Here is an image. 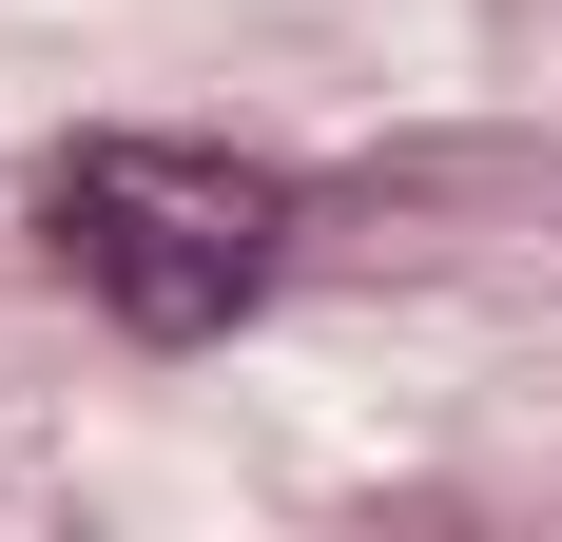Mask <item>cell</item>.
Listing matches in <instances>:
<instances>
[{"instance_id":"1","label":"cell","mask_w":562,"mask_h":542,"mask_svg":"<svg viewBox=\"0 0 562 542\" xmlns=\"http://www.w3.org/2000/svg\"><path fill=\"white\" fill-rule=\"evenodd\" d=\"M40 233H58V271H78L116 329L194 349V329H233L291 271V174L214 156V136H78V156L40 174Z\"/></svg>"}]
</instances>
